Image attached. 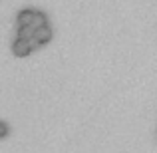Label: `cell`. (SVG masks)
<instances>
[{
    "instance_id": "2",
    "label": "cell",
    "mask_w": 157,
    "mask_h": 153,
    "mask_svg": "<svg viewBox=\"0 0 157 153\" xmlns=\"http://www.w3.org/2000/svg\"><path fill=\"white\" fill-rule=\"evenodd\" d=\"M34 38L40 40L42 44H48V42L52 40V30H50V26H48V24H44V26H38V28H36Z\"/></svg>"
},
{
    "instance_id": "5",
    "label": "cell",
    "mask_w": 157,
    "mask_h": 153,
    "mask_svg": "<svg viewBox=\"0 0 157 153\" xmlns=\"http://www.w3.org/2000/svg\"><path fill=\"white\" fill-rule=\"evenodd\" d=\"M44 24H48V18H46V14L44 12H38L36 10V18H34V26L38 28V26H44Z\"/></svg>"
},
{
    "instance_id": "1",
    "label": "cell",
    "mask_w": 157,
    "mask_h": 153,
    "mask_svg": "<svg viewBox=\"0 0 157 153\" xmlns=\"http://www.w3.org/2000/svg\"><path fill=\"white\" fill-rule=\"evenodd\" d=\"M32 42L30 40H26V38H20V36H16V40H14V44H12V50H14V54L18 58H24V56H28V54L32 52Z\"/></svg>"
},
{
    "instance_id": "6",
    "label": "cell",
    "mask_w": 157,
    "mask_h": 153,
    "mask_svg": "<svg viewBox=\"0 0 157 153\" xmlns=\"http://www.w3.org/2000/svg\"><path fill=\"white\" fill-rule=\"evenodd\" d=\"M8 135V125L4 121H0V139H4Z\"/></svg>"
},
{
    "instance_id": "3",
    "label": "cell",
    "mask_w": 157,
    "mask_h": 153,
    "mask_svg": "<svg viewBox=\"0 0 157 153\" xmlns=\"http://www.w3.org/2000/svg\"><path fill=\"white\" fill-rule=\"evenodd\" d=\"M34 18H36V10H30V8H26V10H22L18 14V24L20 26H28V24H34Z\"/></svg>"
},
{
    "instance_id": "4",
    "label": "cell",
    "mask_w": 157,
    "mask_h": 153,
    "mask_svg": "<svg viewBox=\"0 0 157 153\" xmlns=\"http://www.w3.org/2000/svg\"><path fill=\"white\" fill-rule=\"evenodd\" d=\"M34 34H36V26H34V24H28V26H20V24H18V36H20V38L32 40Z\"/></svg>"
}]
</instances>
